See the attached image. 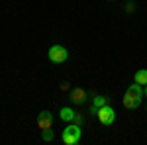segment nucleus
<instances>
[{"mask_svg":"<svg viewBox=\"0 0 147 145\" xmlns=\"http://www.w3.org/2000/svg\"><path fill=\"white\" fill-rule=\"evenodd\" d=\"M141 98H143V88L141 84H131L129 88L125 90V96H124V108L127 110H136L137 106L141 104Z\"/></svg>","mask_w":147,"mask_h":145,"instance_id":"nucleus-1","label":"nucleus"},{"mask_svg":"<svg viewBox=\"0 0 147 145\" xmlns=\"http://www.w3.org/2000/svg\"><path fill=\"white\" fill-rule=\"evenodd\" d=\"M80 135H82V132H80V125H77V123L69 122V125L63 129V135H61V139H63V143L65 145H77L80 141Z\"/></svg>","mask_w":147,"mask_h":145,"instance_id":"nucleus-2","label":"nucleus"},{"mask_svg":"<svg viewBox=\"0 0 147 145\" xmlns=\"http://www.w3.org/2000/svg\"><path fill=\"white\" fill-rule=\"evenodd\" d=\"M47 55H49V61L51 63H65L69 59V51L67 47H63V45H51L49 47V51H47Z\"/></svg>","mask_w":147,"mask_h":145,"instance_id":"nucleus-3","label":"nucleus"},{"mask_svg":"<svg viewBox=\"0 0 147 145\" xmlns=\"http://www.w3.org/2000/svg\"><path fill=\"white\" fill-rule=\"evenodd\" d=\"M96 118L100 120L102 125H112V123L116 122V112H114V108L110 106V104H106V106L98 108V112H96Z\"/></svg>","mask_w":147,"mask_h":145,"instance_id":"nucleus-4","label":"nucleus"},{"mask_svg":"<svg viewBox=\"0 0 147 145\" xmlns=\"http://www.w3.org/2000/svg\"><path fill=\"white\" fill-rule=\"evenodd\" d=\"M37 125H39V129L53 127V114H51V112H47V110H43L39 116H37Z\"/></svg>","mask_w":147,"mask_h":145,"instance_id":"nucleus-5","label":"nucleus"},{"mask_svg":"<svg viewBox=\"0 0 147 145\" xmlns=\"http://www.w3.org/2000/svg\"><path fill=\"white\" fill-rule=\"evenodd\" d=\"M86 96H88V92L84 88H73L71 90V100H73V104H84Z\"/></svg>","mask_w":147,"mask_h":145,"instance_id":"nucleus-6","label":"nucleus"},{"mask_svg":"<svg viewBox=\"0 0 147 145\" xmlns=\"http://www.w3.org/2000/svg\"><path fill=\"white\" fill-rule=\"evenodd\" d=\"M134 80H136L137 84L145 86V84H147V69H139V71H136V75H134Z\"/></svg>","mask_w":147,"mask_h":145,"instance_id":"nucleus-7","label":"nucleus"},{"mask_svg":"<svg viewBox=\"0 0 147 145\" xmlns=\"http://www.w3.org/2000/svg\"><path fill=\"white\" fill-rule=\"evenodd\" d=\"M75 114H77V112L73 110V108H61V112H59V118H61V120H65V122H73Z\"/></svg>","mask_w":147,"mask_h":145,"instance_id":"nucleus-8","label":"nucleus"},{"mask_svg":"<svg viewBox=\"0 0 147 145\" xmlns=\"http://www.w3.org/2000/svg\"><path fill=\"white\" fill-rule=\"evenodd\" d=\"M108 102H110V100H108L106 96H94V100H92V108L98 110V108H102V106H106Z\"/></svg>","mask_w":147,"mask_h":145,"instance_id":"nucleus-9","label":"nucleus"},{"mask_svg":"<svg viewBox=\"0 0 147 145\" xmlns=\"http://www.w3.org/2000/svg\"><path fill=\"white\" fill-rule=\"evenodd\" d=\"M41 132H43V141H45V143H51V141L55 139V134L51 132V127H47V129H41Z\"/></svg>","mask_w":147,"mask_h":145,"instance_id":"nucleus-10","label":"nucleus"},{"mask_svg":"<svg viewBox=\"0 0 147 145\" xmlns=\"http://www.w3.org/2000/svg\"><path fill=\"white\" fill-rule=\"evenodd\" d=\"M73 123H77V125H82V123H84V116H82V114H75V118H73Z\"/></svg>","mask_w":147,"mask_h":145,"instance_id":"nucleus-11","label":"nucleus"},{"mask_svg":"<svg viewBox=\"0 0 147 145\" xmlns=\"http://www.w3.org/2000/svg\"><path fill=\"white\" fill-rule=\"evenodd\" d=\"M61 90L67 92V90H69V82H61Z\"/></svg>","mask_w":147,"mask_h":145,"instance_id":"nucleus-12","label":"nucleus"},{"mask_svg":"<svg viewBox=\"0 0 147 145\" xmlns=\"http://www.w3.org/2000/svg\"><path fill=\"white\" fill-rule=\"evenodd\" d=\"M125 12H134V4H125Z\"/></svg>","mask_w":147,"mask_h":145,"instance_id":"nucleus-13","label":"nucleus"},{"mask_svg":"<svg viewBox=\"0 0 147 145\" xmlns=\"http://www.w3.org/2000/svg\"><path fill=\"white\" fill-rule=\"evenodd\" d=\"M143 96H147V84L143 86Z\"/></svg>","mask_w":147,"mask_h":145,"instance_id":"nucleus-14","label":"nucleus"}]
</instances>
